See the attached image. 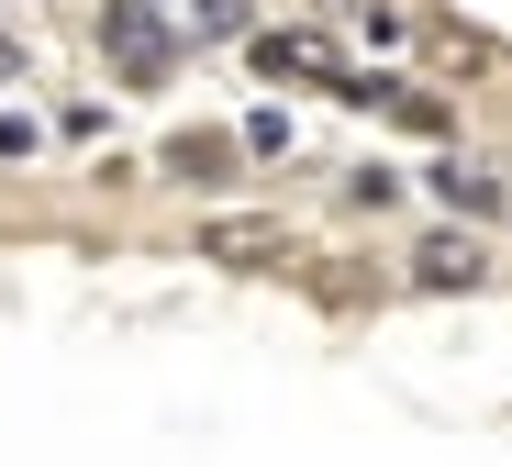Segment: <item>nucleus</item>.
<instances>
[{"instance_id": "f257e3e1", "label": "nucleus", "mask_w": 512, "mask_h": 467, "mask_svg": "<svg viewBox=\"0 0 512 467\" xmlns=\"http://www.w3.org/2000/svg\"><path fill=\"white\" fill-rule=\"evenodd\" d=\"M290 256H301V234H290L279 212H212V223H201V267L268 278V267H290Z\"/></svg>"}, {"instance_id": "f03ea898", "label": "nucleus", "mask_w": 512, "mask_h": 467, "mask_svg": "<svg viewBox=\"0 0 512 467\" xmlns=\"http://www.w3.org/2000/svg\"><path fill=\"white\" fill-rule=\"evenodd\" d=\"M245 45H256V67H268V78H323V89L346 78V56H334L323 23H279V34H245Z\"/></svg>"}, {"instance_id": "7ed1b4c3", "label": "nucleus", "mask_w": 512, "mask_h": 467, "mask_svg": "<svg viewBox=\"0 0 512 467\" xmlns=\"http://www.w3.org/2000/svg\"><path fill=\"white\" fill-rule=\"evenodd\" d=\"M479 278H490V245H479V234H457V223L412 245V290H479Z\"/></svg>"}, {"instance_id": "20e7f679", "label": "nucleus", "mask_w": 512, "mask_h": 467, "mask_svg": "<svg viewBox=\"0 0 512 467\" xmlns=\"http://www.w3.org/2000/svg\"><path fill=\"white\" fill-rule=\"evenodd\" d=\"M101 45H112L134 78H167V34H156L145 0H101Z\"/></svg>"}, {"instance_id": "39448f33", "label": "nucleus", "mask_w": 512, "mask_h": 467, "mask_svg": "<svg viewBox=\"0 0 512 467\" xmlns=\"http://www.w3.org/2000/svg\"><path fill=\"white\" fill-rule=\"evenodd\" d=\"M423 190H435L446 212H468V223H490V212H501V178H490L479 156H435V167H423Z\"/></svg>"}, {"instance_id": "423d86ee", "label": "nucleus", "mask_w": 512, "mask_h": 467, "mask_svg": "<svg viewBox=\"0 0 512 467\" xmlns=\"http://www.w3.org/2000/svg\"><path fill=\"white\" fill-rule=\"evenodd\" d=\"M323 23H357L368 45H401V34H412V12H401V0H323Z\"/></svg>"}, {"instance_id": "0eeeda50", "label": "nucleus", "mask_w": 512, "mask_h": 467, "mask_svg": "<svg viewBox=\"0 0 512 467\" xmlns=\"http://www.w3.org/2000/svg\"><path fill=\"white\" fill-rule=\"evenodd\" d=\"M167 12H179V34H201V45L245 34V0H167Z\"/></svg>"}, {"instance_id": "6e6552de", "label": "nucleus", "mask_w": 512, "mask_h": 467, "mask_svg": "<svg viewBox=\"0 0 512 467\" xmlns=\"http://www.w3.org/2000/svg\"><path fill=\"white\" fill-rule=\"evenodd\" d=\"M223 156H234V145H223V134H179V145H167V167H179V178H212V167H223Z\"/></svg>"}, {"instance_id": "1a4fd4ad", "label": "nucleus", "mask_w": 512, "mask_h": 467, "mask_svg": "<svg viewBox=\"0 0 512 467\" xmlns=\"http://www.w3.org/2000/svg\"><path fill=\"white\" fill-rule=\"evenodd\" d=\"M234 145H245V156H290V112H245Z\"/></svg>"}, {"instance_id": "9d476101", "label": "nucleus", "mask_w": 512, "mask_h": 467, "mask_svg": "<svg viewBox=\"0 0 512 467\" xmlns=\"http://www.w3.org/2000/svg\"><path fill=\"white\" fill-rule=\"evenodd\" d=\"M346 201H357V212H390V201H401V178H390V167H357V178H346Z\"/></svg>"}, {"instance_id": "9b49d317", "label": "nucleus", "mask_w": 512, "mask_h": 467, "mask_svg": "<svg viewBox=\"0 0 512 467\" xmlns=\"http://www.w3.org/2000/svg\"><path fill=\"white\" fill-rule=\"evenodd\" d=\"M0 156H34V123L23 112H0Z\"/></svg>"}, {"instance_id": "f8f14e48", "label": "nucleus", "mask_w": 512, "mask_h": 467, "mask_svg": "<svg viewBox=\"0 0 512 467\" xmlns=\"http://www.w3.org/2000/svg\"><path fill=\"white\" fill-rule=\"evenodd\" d=\"M0 78H23V45H12V34H0Z\"/></svg>"}]
</instances>
